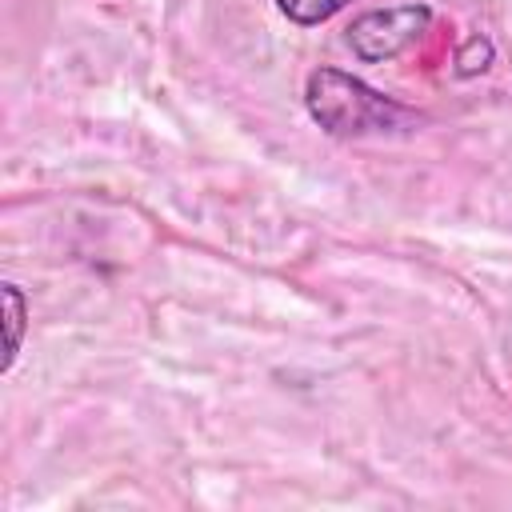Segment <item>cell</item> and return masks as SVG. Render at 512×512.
Returning a JSON list of instances; mask_svg holds the SVG:
<instances>
[{"label":"cell","mask_w":512,"mask_h":512,"mask_svg":"<svg viewBox=\"0 0 512 512\" xmlns=\"http://www.w3.org/2000/svg\"><path fill=\"white\" fill-rule=\"evenodd\" d=\"M304 108L328 136H340V140L400 132L416 120L400 100H392L380 88H372L368 80H360L344 68H328V64L308 72Z\"/></svg>","instance_id":"1"},{"label":"cell","mask_w":512,"mask_h":512,"mask_svg":"<svg viewBox=\"0 0 512 512\" xmlns=\"http://www.w3.org/2000/svg\"><path fill=\"white\" fill-rule=\"evenodd\" d=\"M432 28L428 4H400V8H376L348 24V48L364 64H384L412 48Z\"/></svg>","instance_id":"2"},{"label":"cell","mask_w":512,"mask_h":512,"mask_svg":"<svg viewBox=\"0 0 512 512\" xmlns=\"http://www.w3.org/2000/svg\"><path fill=\"white\" fill-rule=\"evenodd\" d=\"M352 0H276V8L292 20V24H300V28H312V24H324V20H332L340 8H348Z\"/></svg>","instance_id":"3"},{"label":"cell","mask_w":512,"mask_h":512,"mask_svg":"<svg viewBox=\"0 0 512 512\" xmlns=\"http://www.w3.org/2000/svg\"><path fill=\"white\" fill-rule=\"evenodd\" d=\"M4 308H8V352H4V368H12L16 352H20V336H24V296L16 284H4Z\"/></svg>","instance_id":"4"}]
</instances>
